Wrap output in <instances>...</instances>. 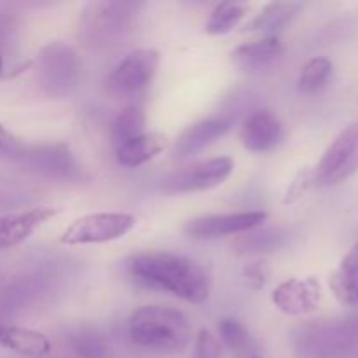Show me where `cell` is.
Listing matches in <instances>:
<instances>
[{
    "label": "cell",
    "instance_id": "6da1fadb",
    "mask_svg": "<svg viewBox=\"0 0 358 358\" xmlns=\"http://www.w3.org/2000/svg\"><path fill=\"white\" fill-rule=\"evenodd\" d=\"M126 269L136 283L173 294L191 304L205 303L212 292V280L201 264L184 254L145 250L133 254Z\"/></svg>",
    "mask_w": 358,
    "mask_h": 358
},
{
    "label": "cell",
    "instance_id": "7a4b0ae2",
    "mask_svg": "<svg viewBox=\"0 0 358 358\" xmlns=\"http://www.w3.org/2000/svg\"><path fill=\"white\" fill-rule=\"evenodd\" d=\"M128 334L136 346L177 353L191 343L192 327L184 311L164 304H147L131 313Z\"/></svg>",
    "mask_w": 358,
    "mask_h": 358
},
{
    "label": "cell",
    "instance_id": "3957f363",
    "mask_svg": "<svg viewBox=\"0 0 358 358\" xmlns=\"http://www.w3.org/2000/svg\"><path fill=\"white\" fill-rule=\"evenodd\" d=\"M136 226L135 215L126 212H96L87 213L73 220L63 231L62 241L69 247L77 245H98L110 243L124 238Z\"/></svg>",
    "mask_w": 358,
    "mask_h": 358
},
{
    "label": "cell",
    "instance_id": "277c9868",
    "mask_svg": "<svg viewBox=\"0 0 358 358\" xmlns=\"http://www.w3.org/2000/svg\"><path fill=\"white\" fill-rule=\"evenodd\" d=\"M315 171V184L320 187H332L348 180L358 171V121L346 126L334 140Z\"/></svg>",
    "mask_w": 358,
    "mask_h": 358
},
{
    "label": "cell",
    "instance_id": "5b68a950",
    "mask_svg": "<svg viewBox=\"0 0 358 358\" xmlns=\"http://www.w3.org/2000/svg\"><path fill=\"white\" fill-rule=\"evenodd\" d=\"M80 62L70 45L56 41L41 51V77L45 91L52 96L69 94L79 79Z\"/></svg>",
    "mask_w": 358,
    "mask_h": 358
},
{
    "label": "cell",
    "instance_id": "8992f818",
    "mask_svg": "<svg viewBox=\"0 0 358 358\" xmlns=\"http://www.w3.org/2000/svg\"><path fill=\"white\" fill-rule=\"evenodd\" d=\"M234 171L231 156H219L171 173L163 180V187L170 192H203L222 185Z\"/></svg>",
    "mask_w": 358,
    "mask_h": 358
},
{
    "label": "cell",
    "instance_id": "52a82bcc",
    "mask_svg": "<svg viewBox=\"0 0 358 358\" xmlns=\"http://www.w3.org/2000/svg\"><path fill=\"white\" fill-rule=\"evenodd\" d=\"M268 212L250 210V212L213 213L191 219L185 224V234L192 240H217V238L236 236L255 227L264 226L268 220Z\"/></svg>",
    "mask_w": 358,
    "mask_h": 358
},
{
    "label": "cell",
    "instance_id": "ba28073f",
    "mask_svg": "<svg viewBox=\"0 0 358 358\" xmlns=\"http://www.w3.org/2000/svg\"><path fill=\"white\" fill-rule=\"evenodd\" d=\"M161 55L154 48H140L128 52L117 63L107 83L119 93H140L154 83L159 69Z\"/></svg>",
    "mask_w": 358,
    "mask_h": 358
},
{
    "label": "cell",
    "instance_id": "9c48e42d",
    "mask_svg": "<svg viewBox=\"0 0 358 358\" xmlns=\"http://www.w3.org/2000/svg\"><path fill=\"white\" fill-rule=\"evenodd\" d=\"M271 301L282 313L303 317L318 310L322 303V285L315 276L289 278L273 290Z\"/></svg>",
    "mask_w": 358,
    "mask_h": 358
},
{
    "label": "cell",
    "instance_id": "30bf717a",
    "mask_svg": "<svg viewBox=\"0 0 358 358\" xmlns=\"http://www.w3.org/2000/svg\"><path fill=\"white\" fill-rule=\"evenodd\" d=\"M231 128H233V119L224 115L201 119L194 124H189L171 143V156L175 159H189L227 135Z\"/></svg>",
    "mask_w": 358,
    "mask_h": 358
},
{
    "label": "cell",
    "instance_id": "8fae6325",
    "mask_svg": "<svg viewBox=\"0 0 358 358\" xmlns=\"http://www.w3.org/2000/svg\"><path fill=\"white\" fill-rule=\"evenodd\" d=\"M58 213L59 208L56 206H35L0 215V250L17 247L27 241L38 227L55 219Z\"/></svg>",
    "mask_w": 358,
    "mask_h": 358
},
{
    "label": "cell",
    "instance_id": "7c38bea8",
    "mask_svg": "<svg viewBox=\"0 0 358 358\" xmlns=\"http://www.w3.org/2000/svg\"><path fill=\"white\" fill-rule=\"evenodd\" d=\"M285 138V128L278 115L271 110H257L245 119L240 140L248 152L264 154L276 149Z\"/></svg>",
    "mask_w": 358,
    "mask_h": 358
},
{
    "label": "cell",
    "instance_id": "4fadbf2b",
    "mask_svg": "<svg viewBox=\"0 0 358 358\" xmlns=\"http://www.w3.org/2000/svg\"><path fill=\"white\" fill-rule=\"evenodd\" d=\"M168 145H170V142H168L166 135L157 131H145L136 136V138H131L117 145L115 157H117V163L122 164V166L138 168L159 156L163 150L168 149Z\"/></svg>",
    "mask_w": 358,
    "mask_h": 358
},
{
    "label": "cell",
    "instance_id": "5bb4252c",
    "mask_svg": "<svg viewBox=\"0 0 358 358\" xmlns=\"http://www.w3.org/2000/svg\"><path fill=\"white\" fill-rule=\"evenodd\" d=\"M0 348H7L21 357L42 358L51 353L52 346L42 332L20 325L0 324Z\"/></svg>",
    "mask_w": 358,
    "mask_h": 358
},
{
    "label": "cell",
    "instance_id": "9a60e30c",
    "mask_svg": "<svg viewBox=\"0 0 358 358\" xmlns=\"http://www.w3.org/2000/svg\"><path fill=\"white\" fill-rule=\"evenodd\" d=\"M303 9L301 2H271L266 3L250 21L243 27V31H255L262 37H276L287 24L294 21V17Z\"/></svg>",
    "mask_w": 358,
    "mask_h": 358
},
{
    "label": "cell",
    "instance_id": "2e32d148",
    "mask_svg": "<svg viewBox=\"0 0 358 358\" xmlns=\"http://www.w3.org/2000/svg\"><path fill=\"white\" fill-rule=\"evenodd\" d=\"M285 52V45L278 37H259L245 42L231 51V59L243 69H257Z\"/></svg>",
    "mask_w": 358,
    "mask_h": 358
},
{
    "label": "cell",
    "instance_id": "e0dca14e",
    "mask_svg": "<svg viewBox=\"0 0 358 358\" xmlns=\"http://www.w3.org/2000/svg\"><path fill=\"white\" fill-rule=\"evenodd\" d=\"M289 234L282 227H255L240 234L233 243V248L240 255H255V254H273L285 247Z\"/></svg>",
    "mask_w": 358,
    "mask_h": 358
},
{
    "label": "cell",
    "instance_id": "ac0fdd59",
    "mask_svg": "<svg viewBox=\"0 0 358 358\" xmlns=\"http://www.w3.org/2000/svg\"><path fill=\"white\" fill-rule=\"evenodd\" d=\"M332 294L345 304H358V241L329 278Z\"/></svg>",
    "mask_w": 358,
    "mask_h": 358
},
{
    "label": "cell",
    "instance_id": "d6986e66",
    "mask_svg": "<svg viewBox=\"0 0 358 358\" xmlns=\"http://www.w3.org/2000/svg\"><path fill=\"white\" fill-rule=\"evenodd\" d=\"M219 338L222 345L236 358L254 357V338L248 332V329L236 318H224V320H220Z\"/></svg>",
    "mask_w": 358,
    "mask_h": 358
},
{
    "label": "cell",
    "instance_id": "ffe728a7",
    "mask_svg": "<svg viewBox=\"0 0 358 358\" xmlns=\"http://www.w3.org/2000/svg\"><path fill=\"white\" fill-rule=\"evenodd\" d=\"M250 7L243 2H220L213 7L205 23L208 35H226L243 21Z\"/></svg>",
    "mask_w": 358,
    "mask_h": 358
},
{
    "label": "cell",
    "instance_id": "44dd1931",
    "mask_svg": "<svg viewBox=\"0 0 358 358\" xmlns=\"http://www.w3.org/2000/svg\"><path fill=\"white\" fill-rule=\"evenodd\" d=\"M147 114L140 105H128L115 115L112 122V140L115 145L136 138L142 133H145Z\"/></svg>",
    "mask_w": 358,
    "mask_h": 358
},
{
    "label": "cell",
    "instance_id": "7402d4cb",
    "mask_svg": "<svg viewBox=\"0 0 358 358\" xmlns=\"http://www.w3.org/2000/svg\"><path fill=\"white\" fill-rule=\"evenodd\" d=\"M332 73H334V65L325 56H315V58L308 59L306 65L301 70L299 83H297L299 91L304 94L318 93L327 86Z\"/></svg>",
    "mask_w": 358,
    "mask_h": 358
},
{
    "label": "cell",
    "instance_id": "603a6c76",
    "mask_svg": "<svg viewBox=\"0 0 358 358\" xmlns=\"http://www.w3.org/2000/svg\"><path fill=\"white\" fill-rule=\"evenodd\" d=\"M241 275L243 280L247 282V285L254 290H262L271 280V264H269L268 259L259 257L254 259L252 262H248L247 266H243L241 269Z\"/></svg>",
    "mask_w": 358,
    "mask_h": 358
},
{
    "label": "cell",
    "instance_id": "cb8c5ba5",
    "mask_svg": "<svg viewBox=\"0 0 358 358\" xmlns=\"http://www.w3.org/2000/svg\"><path fill=\"white\" fill-rule=\"evenodd\" d=\"M315 184V171L313 168L306 166L303 170H299L296 173V177L292 178V182L287 187L285 194H283V203L285 205H292V203L299 201L308 191H310L311 185Z\"/></svg>",
    "mask_w": 358,
    "mask_h": 358
},
{
    "label": "cell",
    "instance_id": "d4e9b609",
    "mask_svg": "<svg viewBox=\"0 0 358 358\" xmlns=\"http://www.w3.org/2000/svg\"><path fill=\"white\" fill-rule=\"evenodd\" d=\"M194 358H222L219 341L208 329H199L196 334Z\"/></svg>",
    "mask_w": 358,
    "mask_h": 358
},
{
    "label": "cell",
    "instance_id": "484cf974",
    "mask_svg": "<svg viewBox=\"0 0 358 358\" xmlns=\"http://www.w3.org/2000/svg\"><path fill=\"white\" fill-rule=\"evenodd\" d=\"M21 149L20 138L0 122V157H17Z\"/></svg>",
    "mask_w": 358,
    "mask_h": 358
},
{
    "label": "cell",
    "instance_id": "4316f807",
    "mask_svg": "<svg viewBox=\"0 0 358 358\" xmlns=\"http://www.w3.org/2000/svg\"><path fill=\"white\" fill-rule=\"evenodd\" d=\"M76 350L84 358H98L103 355V345L96 338H83L76 343Z\"/></svg>",
    "mask_w": 358,
    "mask_h": 358
},
{
    "label": "cell",
    "instance_id": "83f0119b",
    "mask_svg": "<svg viewBox=\"0 0 358 358\" xmlns=\"http://www.w3.org/2000/svg\"><path fill=\"white\" fill-rule=\"evenodd\" d=\"M0 77H3V56H2V51H0Z\"/></svg>",
    "mask_w": 358,
    "mask_h": 358
},
{
    "label": "cell",
    "instance_id": "f1b7e54d",
    "mask_svg": "<svg viewBox=\"0 0 358 358\" xmlns=\"http://www.w3.org/2000/svg\"><path fill=\"white\" fill-rule=\"evenodd\" d=\"M250 358H261V357H257V355H254V357H250Z\"/></svg>",
    "mask_w": 358,
    "mask_h": 358
}]
</instances>
